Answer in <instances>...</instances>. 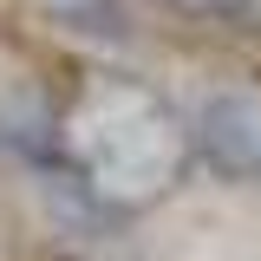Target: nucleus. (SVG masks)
I'll return each instance as SVG.
<instances>
[{"label":"nucleus","instance_id":"obj_1","mask_svg":"<svg viewBox=\"0 0 261 261\" xmlns=\"http://www.w3.org/2000/svg\"><path fill=\"white\" fill-rule=\"evenodd\" d=\"M202 150L228 176L261 183V92H222L202 105Z\"/></svg>","mask_w":261,"mask_h":261}]
</instances>
